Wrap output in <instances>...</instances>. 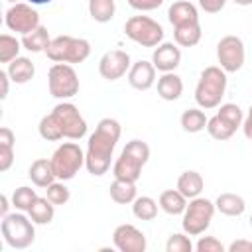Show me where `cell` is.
<instances>
[{
    "mask_svg": "<svg viewBox=\"0 0 252 252\" xmlns=\"http://www.w3.org/2000/svg\"><path fill=\"white\" fill-rule=\"evenodd\" d=\"M122 128L120 122L114 118L98 120L94 132L89 136V144L85 150V167L91 175L100 177L110 169L114 148L120 140Z\"/></svg>",
    "mask_w": 252,
    "mask_h": 252,
    "instance_id": "1",
    "label": "cell"
},
{
    "mask_svg": "<svg viewBox=\"0 0 252 252\" xmlns=\"http://www.w3.org/2000/svg\"><path fill=\"white\" fill-rule=\"evenodd\" d=\"M226 91V71L220 65H209L201 71L195 87V102L203 110L219 108Z\"/></svg>",
    "mask_w": 252,
    "mask_h": 252,
    "instance_id": "2",
    "label": "cell"
},
{
    "mask_svg": "<svg viewBox=\"0 0 252 252\" xmlns=\"http://www.w3.org/2000/svg\"><path fill=\"white\" fill-rule=\"evenodd\" d=\"M150 159V146L142 140H130L118 159L112 165V175L114 179H124V181H138L142 175V167L148 163Z\"/></svg>",
    "mask_w": 252,
    "mask_h": 252,
    "instance_id": "3",
    "label": "cell"
},
{
    "mask_svg": "<svg viewBox=\"0 0 252 252\" xmlns=\"http://www.w3.org/2000/svg\"><path fill=\"white\" fill-rule=\"evenodd\" d=\"M33 224L35 222L30 219V215L26 217L24 211L8 213L6 217H2V222H0V232L4 236V242L16 250H24V248L32 246L35 240Z\"/></svg>",
    "mask_w": 252,
    "mask_h": 252,
    "instance_id": "4",
    "label": "cell"
},
{
    "mask_svg": "<svg viewBox=\"0 0 252 252\" xmlns=\"http://www.w3.org/2000/svg\"><path fill=\"white\" fill-rule=\"evenodd\" d=\"M47 59L53 63H83L91 55V43L83 37H73V35H57L51 39L49 47L45 49Z\"/></svg>",
    "mask_w": 252,
    "mask_h": 252,
    "instance_id": "5",
    "label": "cell"
},
{
    "mask_svg": "<svg viewBox=\"0 0 252 252\" xmlns=\"http://www.w3.org/2000/svg\"><path fill=\"white\" fill-rule=\"evenodd\" d=\"M217 207H215V201L207 199V197H195V199H189L185 211H183V219H181V226H183V232H187L189 236H199L203 234L209 226H211V220H213V215H215Z\"/></svg>",
    "mask_w": 252,
    "mask_h": 252,
    "instance_id": "6",
    "label": "cell"
},
{
    "mask_svg": "<svg viewBox=\"0 0 252 252\" xmlns=\"http://www.w3.org/2000/svg\"><path fill=\"white\" fill-rule=\"evenodd\" d=\"M49 159H51L57 179L69 181L85 165V152L77 142H63L61 146H57V150L53 152Z\"/></svg>",
    "mask_w": 252,
    "mask_h": 252,
    "instance_id": "7",
    "label": "cell"
},
{
    "mask_svg": "<svg viewBox=\"0 0 252 252\" xmlns=\"http://www.w3.org/2000/svg\"><path fill=\"white\" fill-rule=\"evenodd\" d=\"M124 33L128 39L142 47H158L163 41V28L150 16H132L124 24Z\"/></svg>",
    "mask_w": 252,
    "mask_h": 252,
    "instance_id": "8",
    "label": "cell"
},
{
    "mask_svg": "<svg viewBox=\"0 0 252 252\" xmlns=\"http://www.w3.org/2000/svg\"><path fill=\"white\" fill-rule=\"evenodd\" d=\"M47 89L49 94L61 100L73 98L79 93V77L73 65L69 63H53L47 71Z\"/></svg>",
    "mask_w": 252,
    "mask_h": 252,
    "instance_id": "9",
    "label": "cell"
},
{
    "mask_svg": "<svg viewBox=\"0 0 252 252\" xmlns=\"http://www.w3.org/2000/svg\"><path fill=\"white\" fill-rule=\"evenodd\" d=\"M51 116L55 118L63 138L67 140H81L87 136V120L79 112V108L73 102H59L53 106Z\"/></svg>",
    "mask_w": 252,
    "mask_h": 252,
    "instance_id": "10",
    "label": "cell"
},
{
    "mask_svg": "<svg viewBox=\"0 0 252 252\" xmlns=\"http://www.w3.org/2000/svg\"><path fill=\"white\" fill-rule=\"evenodd\" d=\"M4 24L10 32H16V33H30L33 32L35 28H39V14L37 10L30 4V2H16L12 4L8 10H6V16H4Z\"/></svg>",
    "mask_w": 252,
    "mask_h": 252,
    "instance_id": "11",
    "label": "cell"
},
{
    "mask_svg": "<svg viewBox=\"0 0 252 252\" xmlns=\"http://www.w3.org/2000/svg\"><path fill=\"white\" fill-rule=\"evenodd\" d=\"M217 59L219 65L226 73H236L242 69L244 59H246V49L244 41L238 35H224L217 43Z\"/></svg>",
    "mask_w": 252,
    "mask_h": 252,
    "instance_id": "12",
    "label": "cell"
},
{
    "mask_svg": "<svg viewBox=\"0 0 252 252\" xmlns=\"http://www.w3.org/2000/svg\"><path fill=\"white\" fill-rule=\"evenodd\" d=\"M112 244L116 250L120 252H146L148 242L146 236L140 228H136L134 224H118L112 232Z\"/></svg>",
    "mask_w": 252,
    "mask_h": 252,
    "instance_id": "13",
    "label": "cell"
},
{
    "mask_svg": "<svg viewBox=\"0 0 252 252\" xmlns=\"http://www.w3.org/2000/svg\"><path fill=\"white\" fill-rule=\"evenodd\" d=\"M130 67H132L130 55L122 49H110L98 61V73L106 81H116V79L124 77L130 71Z\"/></svg>",
    "mask_w": 252,
    "mask_h": 252,
    "instance_id": "14",
    "label": "cell"
},
{
    "mask_svg": "<svg viewBox=\"0 0 252 252\" xmlns=\"http://www.w3.org/2000/svg\"><path fill=\"white\" fill-rule=\"evenodd\" d=\"M152 63L158 71L161 73H171L179 67L181 63V49L177 43H171V41H161L154 53H152Z\"/></svg>",
    "mask_w": 252,
    "mask_h": 252,
    "instance_id": "15",
    "label": "cell"
},
{
    "mask_svg": "<svg viewBox=\"0 0 252 252\" xmlns=\"http://www.w3.org/2000/svg\"><path fill=\"white\" fill-rule=\"evenodd\" d=\"M156 71H158V69L154 67L152 61L140 59V61L132 63V67H130V71H128V83H130L136 91H148V89H152L154 83H156Z\"/></svg>",
    "mask_w": 252,
    "mask_h": 252,
    "instance_id": "16",
    "label": "cell"
},
{
    "mask_svg": "<svg viewBox=\"0 0 252 252\" xmlns=\"http://www.w3.org/2000/svg\"><path fill=\"white\" fill-rule=\"evenodd\" d=\"M167 20L173 28L183 26V24H191V22H199V10H197L195 4H191L187 0H177L169 6Z\"/></svg>",
    "mask_w": 252,
    "mask_h": 252,
    "instance_id": "17",
    "label": "cell"
},
{
    "mask_svg": "<svg viewBox=\"0 0 252 252\" xmlns=\"http://www.w3.org/2000/svg\"><path fill=\"white\" fill-rule=\"evenodd\" d=\"M28 175H30V179L35 187H43V189L57 179V175L53 171V165H51V159H47V158L33 159L30 169H28Z\"/></svg>",
    "mask_w": 252,
    "mask_h": 252,
    "instance_id": "18",
    "label": "cell"
},
{
    "mask_svg": "<svg viewBox=\"0 0 252 252\" xmlns=\"http://www.w3.org/2000/svg\"><path fill=\"white\" fill-rule=\"evenodd\" d=\"M8 75L12 79V83L16 85H26L33 79L35 75V65L32 63L30 57H16L14 61L8 63Z\"/></svg>",
    "mask_w": 252,
    "mask_h": 252,
    "instance_id": "19",
    "label": "cell"
},
{
    "mask_svg": "<svg viewBox=\"0 0 252 252\" xmlns=\"http://www.w3.org/2000/svg\"><path fill=\"white\" fill-rule=\"evenodd\" d=\"M159 209L163 211V213H167V215H183V211H185V207H187V203H189V199L175 187V189H167V191H161V195H159Z\"/></svg>",
    "mask_w": 252,
    "mask_h": 252,
    "instance_id": "20",
    "label": "cell"
},
{
    "mask_svg": "<svg viewBox=\"0 0 252 252\" xmlns=\"http://www.w3.org/2000/svg\"><path fill=\"white\" fill-rule=\"evenodd\" d=\"M205 187V181H203V175L195 169H187L183 171L179 177H177V189L187 197V199H195L201 195Z\"/></svg>",
    "mask_w": 252,
    "mask_h": 252,
    "instance_id": "21",
    "label": "cell"
},
{
    "mask_svg": "<svg viewBox=\"0 0 252 252\" xmlns=\"http://www.w3.org/2000/svg\"><path fill=\"white\" fill-rule=\"evenodd\" d=\"M181 93H183V81L173 71L171 73H163L158 79V94L163 100H177L181 96Z\"/></svg>",
    "mask_w": 252,
    "mask_h": 252,
    "instance_id": "22",
    "label": "cell"
},
{
    "mask_svg": "<svg viewBox=\"0 0 252 252\" xmlns=\"http://www.w3.org/2000/svg\"><path fill=\"white\" fill-rule=\"evenodd\" d=\"M215 207L220 215L226 217H240L246 211V201L236 193H220L215 199Z\"/></svg>",
    "mask_w": 252,
    "mask_h": 252,
    "instance_id": "23",
    "label": "cell"
},
{
    "mask_svg": "<svg viewBox=\"0 0 252 252\" xmlns=\"http://www.w3.org/2000/svg\"><path fill=\"white\" fill-rule=\"evenodd\" d=\"M201 35H203V32H201L199 22H191V24L173 28V39L179 47H195L201 41Z\"/></svg>",
    "mask_w": 252,
    "mask_h": 252,
    "instance_id": "24",
    "label": "cell"
},
{
    "mask_svg": "<svg viewBox=\"0 0 252 252\" xmlns=\"http://www.w3.org/2000/svg\"><path fill=\"white\" fill-rule=\"evenodd\" d=\"M28 215L35 224H49L55 217V205L47 197H35Z\"/></svg>",
    "mask_w": 252,
    "mask_h": 252,
    "instance_id": "25",
    "label": "cell"
},
{
    "mask_svg": "<svg viewBox=\"0 0 252 252\" xmlns=\"http://www.w3.org/2000/svg\"><path fill=\"white\" fill-rule=\"evenodd\" d=\"M14 142L16 136L8 126L0 128V171H8L14 163Z\"/></svg>",
    "mask_w": 252,
    "mask_h": 252,
    "instance_id": "26",
    "label": "cell"
},
{
    "mask_svg": "<svg viewBox=\"0 0 252 252\" xmlns=\"http://www.w3.org/2000/svg\"><path fill=\"white\" fill-rule=\"evenodd\" d=\"M138 197L136 183L134 181H124V179H114L110 183V199L118 205H130Z\"/></svg>",
    "mask_w": 252,
    "mask_h": 252,
    "instance_id": "27",
    "label": "cell"
},
{
    "mask_svg": "<svg viewBox=\"0 0 252 252\" xmlns=\"http://www.w3.org/2000/svg\"><path fill=\"white\" fill-rule=\"evenodd\" d=\"M49 43H51V37H49L47 28H43V26L35 28L33 32H30V33H26L22 37L24 49H28L32 53H41V51L45 53V49L49 47Z\"/></svg>",
    "mask_w": 252,
    "mask_h": 252,
    "instance_id": "28",
    "label": "cell"
},
{
    "mask_svg": "<svg viewBox=\"0 0 252 252\" xmlns=\"http://www.w3.org/2000/svg\"><path fill=\"white\" fill-rule=\"evenodd\" d=\"M207 116H205V112H203V108H189V110H185L183 114H181V128L185 130V132H189V134H197V132H201V130H205L207 128Z\"/></svg>",
    "mask_w": 252,
    "mask_h": 252,
    "instance_id": "29",
    "label": "cell"
},
{
    "mask_svg": "<svg viewBox=\"0 0 252 252\" xmlns=\"http://www.w3.org/2000/svg\"><path fill=\"white\" fill-rule=\"evenodd\" d=\"M89 14L94 22L106 24L114 18L116 4H114V0H89Z\"/></svg>",
    "mask_w": 252,
    "mask_h": 252,
    "instance_id": "30",
    "label": "cell"
},
{
    "mask_svg": "<svg viewBox=\"0 0 252 252\" xmlns=\"http://www.w3.org/2000/svg\"><path fill=\"white\" fill-rule=\"evenodd\" d=\"M158 207H159V203H156L148 195H142V197H136L134 199L132 213H134V217L138 220H154L158 217Z\"/></svg>",
    "mask_w": 252,
    "mask_h": 252,
    "instance_id": "31",
    "label": "cell"
},
{
    "mask_svg": "<svg viewBox=\"0 0 252 252\" xmlns=\"http://www.w3.org/2000/svg\"><path fill=\"white\" fill-rule=\"evenodd\" d=\"M207 132H209V136H211L213 140L224 142V140H230L236 130H234L226 120H222L219 114H215V116H211V118L207 120Z\"/></svg>",
    "mask_w": 252,
    "mask_h": 252,
    "instance_id": "32",
    "label": "cell"
},
{
    "mask_svg": "<svg viewBox=\"0 0 252 252\" xmlns=\"http://www.w3.org/2000/svg\"><path fill=\"white\" fill-rule=\"evenodd\" d=\"M22 41H18L14 35L10 33H2L0 35V63H10L16 57H20V49H22Z\"/></svg>",
    "mask_w": 252,
    "mask_h": 252,
    "instance_id": "33",
    "label": "cell"
},
{
    "mask_svg": "<svg viewBox=\"0 0 252 252\" xmlns=\"http://www.w3.org/2000/svg\"><path fill=\"white\" fill-rule=\"evenodd\" d=\"M35 197H37L35 189L28 187V185H22V187L14 189V193H12V205L16 207V211L28 213L30 207H32V203L35 201Z\"/></svg>",
    "mask_w": 252,
    "mask_h": 252,
    "instance_id": "34",
    "label": "cell"
},
{
    "mask_svg": "<svg viewBox=\"0 0 252 252\" xmlns=\"http://www.w3.org/2000/svg\"><path fill=\"white\" fill-rule=\"evenodd\" d=\"M217 114H219L222 120H226L234 130L242 128L244 112H242V108H240L238 104H234V102H224V104L219 106V112H217Z\"/></svg>",
    "mask_w": 252,
    "mask_h": 252,
    "instance_id": "35",
    "label": "cell"
},
{
    "mask_svg": "<svg viewBox=\"0 0 252 252\" xmlns=\"http://www.w3.org/2000/svg\"><path fill=\"white\" fill-rule=\"evenodd\" d=\"M37 130H39V136H41L43 140H47V142H59V140H63V134H61V130H59V126H57V122H55V118L51 116V112L45 114V116L39 120Z\"/></svg>",
    "mask_w": 252,
    "mask_h": 252,
    "instance_id": "36",
    "label": "cell"
},
{
    "mask_svg": "<svg viewBox=\"0 0 252 252\" xmlns=\"http://www.w3.org/2000/svg\"><path fill=\"white\" fill-rule=\"evenodd\" d=\"M45 197L53 203V205H65L69 199H71V191H69V187L59 179H55L51 185H47L45 187Z\"/></svg>",
    "mask_w": 252,
    "mask_h": 252,
    "instance_id": "37",
    "label": "cell"
},
{
    "mask_svg": "<svg viewBox=\"0 0 252 252\" xmlns=\"http://www.w3.org/2000/svg\"><path fill=\"white\" fill-rule=\"evenodd\" d=\"M193 242L187 232H175L165 242V252H191Z\"/></svg>",
    "mask_w": 252,
    "mask_h": 252,
    "instance_id": "38",
    "label": "cell"
},
{
    "mask_svg": "<svg viewBox=\"0 0 252 252\" xmlns=\"http://www.w3.org/2000/svg\"><path fill=\"white\" fill-rule=\"evenodd\" d=\"M197 252H224L222 242L217 236H201L195 244Z\"/></svg>",
    "mask_w": 252,
    "mask_h": 252,
    "instance_id": "39",
    "label": "cell"
},
{
    "mask_svg": "<svg viewBox=\"0 0 252 252\" xmlns=\"http://www.w3.org/2000/svg\"><path fill=\"white\" fill-rule=\"evenodd\" d=\"M130 8L138 10V12H152L156 8H159L163 4V0H128Z\"/></svg>",
    "mask_w": 252,
    "mask_h": 252,
    "instance_id": "40",
    "label": "cell"
},
{
    "mask_svg": "<svg viewBox=\"0 0 252 252\" xmlns=\"http://www.w3.org/2000/svg\"><path fill=\"white\" fill-rule=\"evenodd\" d=\"M226 0H199L201 10H205L207 14H219L224 8Z\"/></svg>",
    "mask_w": 252,
    "mask_h": 252,
    "instance_id": "41",
    "label": "cell"
},
{
    "mask_svg": "<svg viewBox=\"0 0 252 252\" xmlns=\"http://www.w3.org/2000/svg\"><path fill=\"white\" fill-rule=\"evenodd\" d=\"M228 252H252V240H234L228 244Z\"/></svg>",
    "mask_w": 252,
    "mask_h": 252,
    "instance_id": "42",
    "label": "cell"
},
{
    "mask_svg": "<svg viewBox=\"0 0 252 252\" xmlns=\"http://www.w3.org/2000/svg\"><path fill=\"white\" fill-rule=\"evenodd\" d=\"M242 132H244V136H246L248 140H252V104H250V108H248V114H246L244 120H242Z\"/></svg>",
    "mask_w": 252,
    "mask_h": 252,
    "instance_id": "43",
    "label": "cell"
},
{
    "mask_svg": "<svg viewBox=\"0 0 252 252\" xmlns=\"http://www.w3.org/2000/svg\"><path fill=\"white\" fill-rule=\"evenodd\" d=\"M10 75H8V71H0V85H2V91H0V98L4 100L6 96H8V87H10Z\"/></svg>",
    "mask_w": 252,
    "mask_h": 252,
    "instance_id": "44",
    "label": "cell"
},
{
    "mask_svg": "<svg viewBox=\"0 0 252 252\" xmlns=\"http://www.w3.org/2000/svg\"><path fill=\"white\" fill-rule=\"evenodd\" d=\"M8 207H10V201H8L6 195H2V197H0V215H2V217L8 215Z\"/></svg>",
    "mask_w": 252,
    "mask_h": 252,
    "instance_id": "45",
    "label": "cell"
},
{
    "mask_svg": "<svg viewBox=\"0 0 252 252\" xmlns=\"http://www.w3.org/2000/svg\"><path fill=\"white\" fill-rule=\"evenodd\" d=\"M32 6H43V4H49V2H53V0H28Z\"/></svg>",
    "mask_w": 252,
    "mask_h": 252,
    "instance_id": "46",
    "label": "cell"
},
{
    "mask_svg": "<svg viewBox=\"0 0 252 252\" xmlns=\"http://www.w3.org/2000/svg\"><path fill=\"white\" fill-rule=\"evenodd\" d=\"M232 2L238 6H252V0H232Z\"/></svg>",
    "mask_w": 252,
    "mask_h": 252,
    "instance_id": "47",
    "label": "cell"
},
{
    "mask_svg": "<svg viewBox=\"0 0 252 252\" xmlns=\"http://www.w3.org/2000/svg\"><path fill=\"white\" fill-rule=\"evenodd\" d=\"M6 2H8V4H16L18 0H6Z\"/></svg>",
    "mask_w": 252,
    "mask_h": 252,
    "instance_id": "48",
    "label": "cell"
},
{
    "mask_svg": "<svg viewBox=\"0 0 252 252\" xmlns=\"http://www.w3.org/2000/svg\"><path fill=\"white\" fill-rule=\"evenodd\" d=\"M250 226H252V215H250Z\"/></svg>",
    "mask_w": 252,
    "mask_h": 252,
    "instance_id": "49",
    "label": "cell"
}]
</instances>
